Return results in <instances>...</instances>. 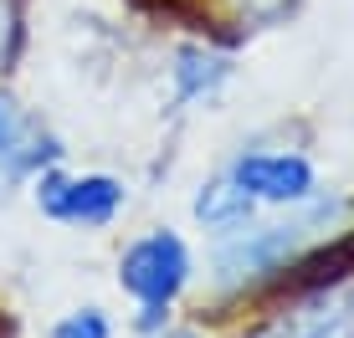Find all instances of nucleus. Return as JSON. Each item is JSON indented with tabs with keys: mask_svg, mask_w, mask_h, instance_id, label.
<instances>
[{
	"mask_svg": "<svg viewBox=\"0 0 354 338\" xmlns=\"http://www.w3.org/2000/svg\"><path fill=\"white\" fill-rule=\"evenodd\" d=\"M252 210H257V200H252L231 175L226 179H211V185L195 195V215H201L205 226H216V231H236V226H247Z\"/></svg>",
	"mask_w": 354,
	"mask_h": 338,
	"instance_id": "nucleus-8",
	"label": "nucleus"
},
{
	"mask_svg": "<svg viewBox=\"0 0 354 338\" xmlns=\"http://www.w3.org/2000/svg\"><path fill=\"white\" fill-rule=\"evenodd\" d=\"M26 41V0H0V72L21 57Z\"/></svg>",
	"mask_w": 354,
	"mask_h": 338,
	"instance_id": "nucleus-10",
	"label": "nucleus"
},
{
	"mask_svg": "<svg viewBox=\"0 0 354 338\" xmlns=\"http://www.w3.org/2000/svg\"><path fill=\"white\" fill-rule=\"evenodd\" d=\"M292 10H298V0H221L226 26H236V31H267V26H283Z\"/></svg>",
	"mask_w": 354,
	"mask_h": 338,
	"instance_id": "nucleus-9",
	"label": "nucleus"
},
{
	"mask_svg": "<svg viewBox=\"0 0 354 338\" xmlns=\"http://www.w3.org/2000/svg\"><path fill=\"white\" fill-rule=\"evenodd\" d=\"M118 282L124 292H133L144 308H169L180 297V287L190 282V251L175 231H149L139 236L118 261Z\"/></svg>",
	"mask_w": 354,
	"mask_h": 338,
	"instance_id": "nucleus-2",
	"label": "nucleus"
},
{
	"mask_svg": "<svg viewBox=\"0 0 354 338\" xmlns=\"http://www.w3.org/2000/svg\"><path fill=\"white\" fill-rule=\"evenodd\" d=\"M36 205L67 226H108L124 210V185L113 175H57L52 169L36 179Z\"/></svg>",
	"mask_w": 354,
	"mask_h": 338,
	"instance_id": "nucleus-3",
	"label": "nucleus"
},
{
	"mask_svg": "<svg viewBox=\"0 0 354 338\" xmlns=\"http://www.w3.org/2000/svg\"><path fill=\"white\" fill-rule=\"evenodd\" d=\"M349 272H354V231L339 236L334 246L298 251V257L267 282V292L272 297H313V292H328L334 282H344Z\"/></svg>",
	"mask_w": 354,
	"mask_h": 338,
	"instance_id": "nucleus-5",
	"label": "nucleus"
},
{
	"mask_svg": "<svg viewBox=\"0 0 354 338\" xmlns=\"http://www.w3.org/2000/svg\"><path fill=\"white\" fill-rule=\"evenodd\" d=\"M231 77V62L221 52H211L205 41H190L175 52V67H169V82H175V98L195 103V98H211L216 88Z\"/></svg>",
	"mask_w": 354,
	"mask_h": 338,
	"instance_id": "nucleus-7",
	"label": "nucleus"
},
{
	"mask_svg": "<svg viewBox=\"0 0 354 338\" xmlns=\"http://www.w3.org/2000/svg\"><path fill=\"white\" fill-rule=\"evenodd\" d=\"M52 338H108V318L97 308H82V312H72V318L57 323Z\"/></svg>",
	"mask_w": 354,
	"mask_h": 338,
	"instance_id": "nucleus-11",
	"label": "nucleus"
},
{
	"mask_svg": "<svg viewBox=\"0 0 354 338\" xmlns=\"http://www.w3.org/2000/svg\"><path fill=\"white\" fill-rule=\"evenodd\" d=\"M231 179L252 200H267V205L313 200V164L298 159V154H247V159L231 164Z\"/></svg>",
	"mask_w": 354,
	"mask_h": 338,
	"instance_id": "nucleus-4",
	"label": "nucleus"
},
{
	"mask_svg": "<svg viewBox=\"0 0 354 338\" xmlns=\"http://www.w3.org/2000/svg\"><path fill=\"white\" fill-rule=\"evenodd\" d=\"M46 159H57V139L0 88V169L6 175H31Z\"/></svg>",
	"mask_w": 354,
	"mask_h": 338,
	"instance_id": "nucleus-6",
	"label": "nucleus"
},
{
	"mask_svg": "<svg viewBox=\"0 0 354 338\" xmlns=\"http://www.w3.org/2000/svg\"><path fill=\"white\" fill-rule=\"evenodd\" d=\"M324 215H328V205L298 215V221H288V226H262V231H247V236L226 241V246L216 251V282H221L226 292L267 287L298 251H308V236H313V226H319Z\"/></svg>",
	"mask_w": 354,
	"mask_h": 338,
	"instance_id": "nucleus-1",
	"label": "nucleus"
},
{
	"mask_svg": "<svg viewBox=\"0 0 354 338\" xmlns=\"http://www.w3.org/2000/svg\"><path fill=\"white\" fill-rule=\"evenodd\" d=\"M160 338H195V333H160Z\"/></svg>",
	"mask_w": 354,
	"mask_h": 338,
	"instance_id": "nucleus-12",
	"label": "nucleus"
}]
</instances>
